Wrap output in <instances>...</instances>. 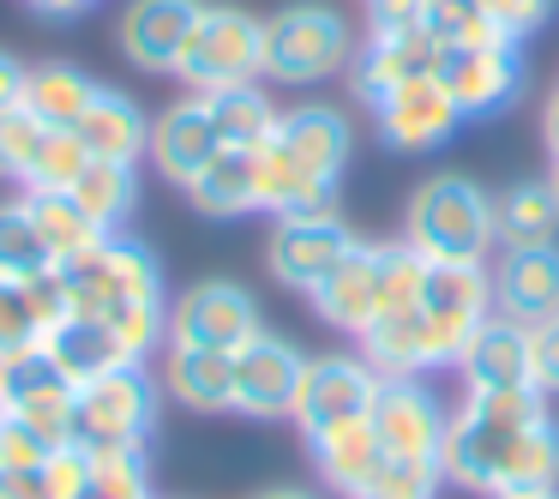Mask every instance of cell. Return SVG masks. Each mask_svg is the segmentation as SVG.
<instances>
[{
    "instance_id": "obj_1",
    "label": "cell",
    "mask_w": 559,
    "mask_h": 499,
    "mask_svg": "<svg viewBox=\"0 0 559 499\" xmlns=\"http://www.w3.org/2000/svg\"><path fill=\"white\" fill-rule=\"evenodd\" d=\"M547 421V397L535 385H499V391H469L457 415L445 427V445H439V475L475 494H493L499 463H506L511 439L523 427Z\"/></svg>"
},
{
    "instance_id": "obj_2",
    "label": "cell",
    "mask_w": 559,
    "mask_h": 499,
    "mask_svg": "<svg viewBox=\"0 0 559 499\" xmlns=\"http://www.w3.org/2000/svg\"><path fill=\"white\" fill-rule=\"evenodd\" d=\"M409 247H421L439 265H481L499 247L493 199L463 175H433L409 199Z\"/></svg>"
},
{
    "instance_id": "obj_3",
    "label": "cell",
    "mask_w": 559,
    "mask_h": 499,
    "mask_svg": "<svg viewBox=\"0 0 559 499\" xmlns=\"http://www.w3.org/2000/svg\"><path fill=\"white\" fill-rule=\"evenodd\" d=\"M175 79H181L193 97L259 85V79H265V19H253L247 7L205 0V13H199L193 37H187L181 61H175Z\"/></svg>"
},
{
    "instance_id": "obj_4",
    "label": "cell",
    "mask_w": 559,
    "mask_h": 499,
    "mask_svg": "<svg viewBox=\"0 0 559 499\" xmlns=\"http://www.w3.org/2000/svg\"><path fill=\"white\" fill-rule=\"evenodd\" d=\"M355 61V31L325 0H295L265 19V79L271 85H325Z\"/></svg>"
},
{
    "instance_id": "obj_5",
    "label": "cell",
    "mask_w": 559,
    "mask_h": 499,
    "mask_svg": "<svg viewBox=\"0 0 559 499\" xmlns=\"http://www.w3.org/2000/svg\"><path fill=\"white\" fill-rule=\"evenodd\" d=\"M151 415H157V385H151L145 361H127L91 379V385H79L73 433L85 445H145Z\"/></svg>"
},
{
    "instance_id": "obj_6",
    "label": "cell",
    "mask_w": 559,
    "mask_h": 499,
    "mask_svg": "<svg viewBox=\"0 0 559 499\" xmlns=\"http://www.w3.org/2000/svg\"><path fill=\"white\" fill-rule=\"evenodd\" d=\"M67 283H73V313L85 319H103L121 301H163V265L127 235H109L97 253L67 265Z\"/></svg>"
},
{
    "instance_id": "obj_7",
    "label": "cell",
    "mask_w": 559,
    "mask_h": 499,
    "mask_svg": "<svg viewBox=\"0 0 559 499\" xmlns=\"http://www.w3.org/2000/svg\"><path fill=\"white\" fill-rule=\"evenodd\" d=\"M349 247H355V235L343 229L337 211H295V217H277V229H271L265 265H271V277H277L283 289L313 295Z\"/></svg>"
},
{
    "instance_id": "obj_8",
    "label": "cell",
    "mask_w": 559,
    "mask_h": 499,
    "mask_svg": "<svg viewBox=\"0 0 559 499\" xmlns=\"http://www.w3.org/2000/svg\"><path fill=\"white\" fill-rule=\"evenodd\" d=\"M433 79L451 103H457L463 121H487V115L511 109L523 91V61L518 43H499V49H439Z\"/></svg>"
},
{
    "instance_id": "obj_9",
    "label": "cell",
    "mask_w": 559,
    "mask_h": 499,
    "mask_svg": "<svg viewBox=\"0 0 559 499\" xmlns=\"http://www.w3.org/2000/svg\"><path fill=\"white\" fill-rule=\"evenodd\" d=\"M373 397H379V373L367 361H355V355H319V361L301 367L295 427L313 439L337 421H361V415H373Z\"/></svg>"
},
{
    "instance_id": "obj_10",
    "label": "cell",
    "mask_w": 559,
    "mask_h": 499,
    "mask_svg": "<svg viewBox=\"0 0 559 499\" xmlns=\"http://www.w3.org/2000/svg\"><path fill=\"white\" fill-rule=\"evenodd\" d=\"M301 367H307V355L295 349L289 337H277V331H253V337L235 349V409L253 415V421L295 415Z\"/></svg>"
},
{
    "instance_id": "obj_11",
    "label": "cell",
    "mask_w": 559,
    "mask_h": 499,
    "mask_svg": "<svg viewBox=\"0 0 559 499\" xmlns=\"http://www.w3.org/2000/svg\"><path fill=\"white\" fill-rule=\"evenodd\" d=\"M373 433L385 445V458H421L439 463V445H445V403L421 385V379H379V397H373Z\"/></svg>"
},
{
    "instance_id": "obj_12",
    "label": "cell",
    "mask_w": 559,
    "mask_h": 499,
    "mask_svg": "<svg viewBox=\"0 0 559 499\" xmlns=\"http://www.w3.org/2000/svg\"><path fill=\"white\" fill-rule=\"evenodd\" d=\"M0 385H7V397H13V421L37 427L49 445L73 439L79 385L49 361V349H43V343H37V349H25V355H13V361H0Z\"/></svg>"
},
{
    "instance_id": "obj_13",
    "label": "cell",
    "mask_w": 559,
    "mask_h": 499,
    "mask_svg": "<svg viewBox=\"0 0 559 499\" xmlns=\"http://www.w3.org/2000/svg\"><path fill=\"white\" fill-rule=\"evenodd\" d=\"M259 325V307L241 283H193L181 301L169 307V343H205V349H241Z\"/></svg>"
},
{
    "instance_id": "obj_14",
    "label": "cell",
    "mask_w": 559,
    "mask_h": 499,
    "mask_svg": "<svg viewBox=\"0 0 559 499\" xmlns=\"http://www.w3.org/2000/svg\"><path fill=\"white\" fill-rule=\"evenodd\" d=\"M361 361L379 379H421L433 367H457V355H451V343L433 331V319L421 307H403V313H379L361 331Z\"/></svg>"
},
{
    "instance_id": "obj_15",
    "label": "cell",
    "mask_w": 559,
    "mask_h": 499,
    "mask_svg": "<svg viewBox=\"0 0 559 499\" xmlns=\"http://www.w3.org/2000/svg\"><path fill=\"white\" fill-rule=\"evenodd\" d=\"M205 0H127L121 25V55L139 67V73H169L175 79V61H181L187 37H193Z\"/></svg>"
},
{
    "instance_id": "obj_16",
    "label": "cell",
    "mask_w": 559,
    "mask_h": 499,
    "mask_svg": "<svg viewBox=\"0 0 559 499\" xmlns=\"http://www.w3.org/2000/svg\"><path fill=\"white\" fill-rule=\"evenodd\" d=\"M271 145H277L301 175H313L319 187H337L343 169H349L355 133H349V115H343V109H331V103H301V109L277 115Z\"/></svg>"
},
{
    "instance_id": "obj_17",
    "label": "cell",
    "mask_w": 559,
    "mask_h": 499,
    "mask_svg": "<svg viewBox=\"0 0 559 499\" xmlns=\"http://www.w3.org/2000/svg\"><path fill=\"white\" fill-rule=\"evenodd\" d=\"M493 313H506L523 331L559 319V247L554 241L506 247V259L493 265Z\"/></svg>"
},
{
    "instance_id": "obj_18",
    "label": "cell",
    "mask_w": 559,
    "mask_h": 499,
    "mask_svg": "<svg viewBox=\"0 0 559 499\" xmlns=\"http://www.w3.org/2000/svg\"><path fill=\"white\" fill-rule=\"evenodd\" d=\"M421 313L433 319V331L451 343V355H463V343L493 319V271L481 265H427Z\"/></svg>"
},
{
    "instance_id": "obj_19",
    "label": "cell",
    "mask_w": 559,
    "mask_h": 499,
    "mask_svg": "<svg viewBox=\"0 0 559 499\" xmlns=\"http://www.w3.org/2000/svg\"><path fill=\"white\" fill-rule=\"evenodd\" d=\"M223 151V139H217V121H211V109H205V97H181V103H169V109L151 121V139H145V157H151V169L163 175V181H175V187H187L199 169H205L211 157Z\"/></svg>"
},
{
    "instance_id": "obj_20",
    "label": "cell",
    "mask_w": 559,
    "mask_h": 499,
    "mask_svg": "<svg viewBox=\"0 0 559 499\" xmlns=\"http://www.w3.org/2000/svg\"><path fill=\"white\" fill-rule=\"evenodd\" d=\"M379 139H385L391 151H439L451 133L463 127L457 103L439 91V79H409L403 91H391L385 103H379Z\"/></svg>"
},
{
    "instance_id": "obj_21",
    "label": "cell",
    "mask_w": 559,
    "mask_h": 499,
    "mask_svg": "<svg viewBox=\"0 0 559 499\" xmlns=\"http://www.w3.org/2000/svg\"><path fill=\"white\" fill-rule=\"evenodd\" d=\"M307 301H313V313L325 319V325L361 337V331L379 319V247L355 241L349 253L331 265V277L307 295Z\"/></svg>"
},
{
    "instance_id": "obj_22",
    "label": "cell",
    "mask_w": 559,
    "mask_h": 499,
    "mask_svg": "<svg viewBox=\"0 0 559 499\" xmlns=\"http://www.w3.org/2000/svg\"><path fill=\"white\" fill-rule=\"evenodd\" d=\"M439 61V43L427 31H391V37H367V49H355V97L385 103L391 91H403L409 79H427Z\"/></svg>"
},
{
    "instance_id": "obj_23",
    "label": "cell",
    "mask_w": 559,
    "mask_h": 499,
    "mask_svg": "<svg viewBox=\"0 0 559 499\" xmlns=\"http://www.w3.org/2000/svg\"><path fill=\"white\" fill-rule=\"evenodd\" d=\"M163 385H169V397L187 403V409L223 415V409H235V355L205 349V343H169Z\"/></svg>"
},
{
    "instance_id": "obj_24",
    "label": "cell",
    "mask_w": 559,
    "mask_h": 499,
    "mask_svg": "<svg viewBox=\"0 0 559 499\" xmlns=\"http://www.w3.org/2000/svg\"><path fill=\"white\" fill-rule=\"evenodd\" d=\"M457 373L469 391H499V385H530V331L493 313L457 355Z\"/></svg>"
},
{
    "instance_id": "obj_25",
    "label": "cell",
    "mask_w": 559,
    "mask_h": 499,
    "mask_svg": "<svg viewBox=\"0 0 559 499\" xmlns=\"http://www.w3.org/2000/svg\"><path fill=\"white\" fill-rule=\"evenodd\" d=\"M181 193H187V205H193L199 217H217V223L247 217V211H259V157L253 151L223 145Z\"/></svg>"
},
{
    "instance_id": "obj_26",
    "label": "cell",
    "mask_w": 559,
    "mask_h": 499,
    "mask_svg": "<svg viewBox=\"0 0 559 499\" xmlns=\"http://www.w3.org/2000/svg\"><path fill=\"white\" fill-rule=\"evenodd\" d=\"M307 451H313L319 482H331L337 494H349V499H361V487L373 482V470L385 463V445H379V433H373L367 415L361 421H337V427H325V433H313Z\"/></svg>"
},
{
    "instance_id": "obj_27",
    "label": "cell",
    "mask_w": 559,
    "mask_h": 499,
    "mask_svg": "<svg viewBox=\"0 0 559 499\" xmlns=\"http://www.w3.org/2000/svg\"><path fill=\"white\" fill-rule=\"evenodd\" d=\"M73 133H79V145H85L91 157H103V163H139L145 157V139H151V121H145V109H139L133 97L97 85V97H91L85 121H79Z\"/></svg>"
},
{
    "instance_id": "obj_28",
    "label": "cell",
    "mask_w": 559,
    "mask_h": 499,
    "mask_svg": "<svg viewBox=\"0 0 559 499\" xmlns=\"http://www.w3.org/2000/svg\"><path fill=\"white\" fill-rule=\"evenodd\" d=\"M91 97H97V79L79 73L73 61H37V67H25V97H19V109L37 115L55 133H73L85 121Z\"/></svg>"
},
{
    "instance_id": "obj_29",
    "label": "cell",
    "mask_w": 559,
    "mask_h": 499,
    "mask_svg": "<svg viewBox=\"0 0 559 499\" xmlns=\"http://www.w3.org/2000/svg\"><path fill=\"white\" fill-rule=\"evenodd\" d=\"M43 349H49V361L61 367L73 385H91V379H103L109 367H127V349L115 343V331L103 325V319H85V313L55 325L49 337H43Z\"/></svg>"
},
{
    "instance_id": "obj_30",
    "label": "cell",
    "mask_w": 559,
    "mask_h": 499,
    "mask_svg": "<svg viewBox=\"0 0 559 499\" xmlns=\"http://www.w3.org/2000/svg\"><path fill=\"white\" fill-rule=\"evenodd\" d=\"M493 223L506 247H542L559 235V193L554 181H518L493 199Z\"/></svg>"
},
{
    "instance_id": "obj_31",
    "label": "cell",
    "mask_w": 559,
    "mask_h": 499,
    "mask_svg": "<svg viewBox=\"0 0 559 499\" xmlns=\"http://www.w3.org/2000/svg\"><path fill=\"white\" fill-rule=\"evenodd\" d=\"M25 205H31V217H37V235H43L55 265H79L85 253H97V247L109 241V235L73 205V193H25Z\"/></svg>"
},
{
    "instance_id": "obj_32",
    "label": "cell",
    "mask_w": 559,
    "mask_h": 499,
    "mask_svg": "<svg viewBox=\"0 0 559 499\" xmlns=\"http://www.w3.org/2000/svg\"><path fill=\"white\" fill-rule=\"evenodd\" d=\"M547 487H559V427L535 421L511 439L493 494H547Z\"/></svg>"
},
{
    "instance_id": "obj_33",
    "label": "cell",
    "mask_w": 559,
    "mask_h": 499,
    "mask_svg": "<svg viewBox=\"0 0 559 499\" xmlns=\"http://www.w3.org/2000/svg\"><path fill=\"white\" fill-rule=\"evenodd\" d=\"M73 205L85 211L91 223H97L103 235H115L127 217H133V199H139V187H133V163H103V157H91L85 163V175H79L73 187Z\"/></svg>"
},
{
    "instance_id": "obj_34",
    "label": "cell",
    "mask_w": 559,
    "mask_h": 499,
    "mask_svg": "<svg viewBox=\"0 0 559 499\" xmlns=\"http://www.w3.org/2000/svg\"><path fill=\"white\" fill-rule=\"evenodd\" d=\"M211 121H217V139L235 151H259L271 133H277V103L265 97L259 85H235V91H217L205 97Z\"/></svg>"
},
{
    "instance_id": "obj_35",
    "label": "cell",
    "mask_w": 559,
    "mask_h": 499,
    "mask_svg": "<svg viewBox=\"0 0 559 499\" xmlns=\"http://www.w3.org/2000/svg\"><path fill=\"white\" fill-rule=\"evenodd\" d=\"M49 265L55 259H49V247H43V235H37V217H31L25 193L7 199V205H0V277L25 283V277H37V271H49Z\"/></svg>"
},
{
    "instance_id": "obj_36",
    "label": "cell",
    "mask_w": 559,
    "mask_h": 499,
    "mask_svg": "<svg viewBox=\"0 0 559 499\" xmlns=\"http://www.w3.org/2000/svg\"><path fill=\"white\" fill-rule=\"evenodd\" d=\"M427 37L439 49H499V43H511L487 19L481 0H427Z\"/></svg>"
},
{
    "instance_id": "obj_37",
    "label": "cell",
    "mask_w": 559,
    "mask_h": 499,
    "mask_svg": "<svg viewBox=\"0 0 559 499\" xmlns=\"http://www.w3.org/2000/svg\"><path fill=\"white\" fill-rule=\"evenodd\" d=\"M55 127H43L37 115L25 109H7L0 115V181H13V187H31V175H37V157L43 145H49Z\"/></svg>"
},
{
    "instance_id": "obj_38",
    "label": "cell",
    "mask_w": 559,
    "mask_h": 499,
    "mask_svg": "<svg viewBox=\"0 0 559 499\" xmlns=\"http://www.w3.org/2000/svg\"><path fill=\"white\" fill-rule=\"evenodd\" d=\"M85 499H151L145 445H97V475H91Z\"/></svg>"
},
{
    "instance_id": "obj_39",
    "label": "cell",
    "mask_w": 559,
    "mask_h": 499,
    "mask_svg": "<svg viewBox=\"0 0 559 499\" xmlns=\"http://www.w3.org/2000/svg\"><path fill=\"white\" fill-rule=\"evenodd\" d=\"M103 325L115 331V343L127 349V361H145L163 337H169V307L163 301H121L103 313Z\"/></svg>"
},
{
    "instance_id": "obj_40",
    "label": "cell",
    "mask_w": 559,
    "mask_h": 499,
    "mask_svg": "<svg viewBox=\"0 0 559 499\" xmlns=\"http://www.w3.org/2000/svg\"><path fill=\"white\" fill-rule=\"evenodd\" d=\"M43 487H49V499H85L91 475H97V445H85V439H61V445H49V458H43Z\"/></svg>"
},
{
    "instance_id": "obj_41",
    "label": "cell",
    "mask_w": 559,
    "mask_h": 499,
    "mask_svg": "<svg viewBox=\"0 0 559 499\" xmlns=\"http://www.w3.org/2000/svg\"><path fill=\"white\" fill-rule=\"evenodd\" d=\"M439 463H421V458H385L373 470V482L361 487V499H433L439 494Z\"/></svg>"
},
{
    "instance_id": "obj_42",
    "label": "cell",
    "mask_w": 559,
    "mask_h": 499,
    "mask_svg": "<svg viewBox=\"0 0 559 499\" xmlns=\"http://www.w3.org/2000/svg\"><path fill=\"white\" fill-rule=\"evenodd\" d=\"M85 163H91V151L79 145V133H49V145H43L37 175H31L25 193H67V187L85 175Z\"/></svg>"
},
{
    "instance_id": "obj_43",
    "label": "cell",
    "mask_w": 559,
    "mask_h": 499,
    "mask_svg": "<svg viewBox=\"0 0 559 499\" xmlns=\"http://www.w3.org/2000/svg\"><path fill=\"white\" fill-rule=\"evenodd\" d=\"M37 343H43V325H37V313H31L25 289L0 277V361H13V355L37 349Z\"/></svg>"
},
{
    "instance_id": "obj_44",
    "label": "cell",
    "mask_w": 559,
    "mask_h": 499,
    "mask_svg": "<svg viewBox=\"0 0 559 499\" xmlns=\"http://www.w3.org/2000/svg\"><path fill=\"white\" fill-rule=\"evenodd\" d=\"M19 289H25V301H31V313H37L43 337H49L55 325H67V319H73V283H67V265L37 271V277H25Z\"/></svg>"
},
{
    "instance_id": "obj_45",
    "label": "cell",
    "mask_w": 559,
    "mask_h": 499,
    "mask_svg": "<svg viewBox=\"0 0 559 499\" xmlns=\"http://www.w3.org/2000/svg\"><path fill=\"white\" fill-rule=\"evenodd\" d=\"M49 458V439L25 421H7L0 427V475H25V470H43Z\"/></svg>"
},
{
    "instance_id": "obj_46",
    "label": "cell",
    "mask_w": 559,
    "mask_h": 499,
    "mask_svg": "<svg viewBox=\"0 0 559 499\" xmlns=\"http://www.w3.org/2000/svg\"><path fill=\"white\" fill-rule=\"evenodd\" d=\"M481 7H487V19H493L511 43L535 37V31L554 19V0H481Z\"/></svg>"
},
{
    "instance_id": "obj_47",
    "label": "cell",
    "mask_w": 559,
    "mask_h": 499,
    "mask_svg": "<svg viewBox=\"0 0 559 499\" xmlns=\"http://www.w3.org/2000/svg\"><path fill=\"white\" fill-rule=\"evenodd\" d=\"M530 385L542 391H559V319H547V325L530 331Z\"/></svg>"
},
{
    "instance_id": "obj_48",
    "label": "cell",
    "mask_w": 559,
    "mask_h": 499,
    "mask_svg": "<svg viewBox=\"0 0 559 499\" xmlns=\"http://www.w3.org/2000/svg\"><path fill=\"white\" fill-rule=\"evenodd\" d=\"M367 19H373V37H391V31H427V0H367Z\"/></svg>"
},
{
    "instance_id": "obj_49",
    "label": "cell",
    "mask_w": 559,
    "mask_h": 499,
    "mask_svg": "<svg viewBox=\"0 0 559 499\" xmlns=\"http://www.w3.org/2000/svg\"><path fill=\"white\" fill-rule=\"evenodd\" d=\"M19 97H25V61L0 49V115L19 109Z\"/></svg>"
},
{
    "instance_id": "obj_50",
    "label": "cell",
    "mask_w": 559,
    "mask_h": 499,
    "mask_svg": "<svg viewBox=\"0 0 559 499\" xmlns=\"http://www.w3.org/2000/svg\"><path fill=\"white\" fill-rule=\"evenodd\" d=\"M0 499H49V487H43L37 470L25 475H0Z\"/></svg>"
},
{
    "instance_id": "obj_51",
    "label": "cell",
    "mask_w": 559,
    "mask_h": 499,
    "mask_svg": "<svg viewBox=\"0 0 559 499\" xmlns=\"http://www.w3.org/2000/svg\"><path fill=\"white\" fill-rule=\"evenodd\" d=\"M31 7H37L43 19H79V13H91L97 0H31Z\"/></svg>"
},
{
    "instance_id": "obj_52",
    "label": "cell",
    "mask_w": 559,
    "mask_h": 499,
    "mask_svg": "<svg viewBox=\"0 0 559 499\" xmlns=\"http://www.w3.org/2000/svg\"><path fill=\"white\" fill-rule=\"evenodd\" d=\"M542 133H547V151H554V163H559V91L547 97V115H542Z\"/></svg>"
},
{
    "instance_id": "obj_53",
    "label": "cell",
    "mask_w": 559,
    "mask_h": 499,
    "mask_svg": "<svg viewBox=\"0 0 559 499\" xmlns=\"http://www.w3.org/2000/svg\"><path fill=\"white\" fill-rule=\"evenodd\" d=\"M259 499H319V494H301V487H271V494H259Z\"/></svg>"
},
{
    "instance_id": "obj_54",
    "label": "cell",
    "mask_w": 559,
    "mask_h": 499,
    "mask_svg": "<svg viewBox=\"0 0 559 499\" xmlns=\"http://www.w3.org/2000/svg\"><path fill=\"white\" fill-rule=\"evenodd\" d=\"M493 499H559V487H547V494H493Z\"/></svg>"
},
{
    "instance_id": "obj_55",
    "label": "cell",
    "mask_w": 559,
    "mask_h": 499,
    "mask_svg": "<svg viewBox=\"0 0 559 499\" xmlns=\"http://www.w3.org/2000/svg\"><path fill=\"white\" fill-rule=\"evenodd\" d=\"M13 421V397H7V385H0V427Z\"/></svg>"
},
{
    "instance_id": "obj_56",
    "label": "cell",
    "mask_w": 559,
    "mask_h": 499,
    "mask_svg": "<svg viewBox=\"0 0 559 499\" xmlns=\"http://www.w3.org/2000/svg\"><path fill=\"white\" fill-rule=\"evenodd\" d=\"M554 193H559V163H554Z\"/></svg>"
}]
</instances>
